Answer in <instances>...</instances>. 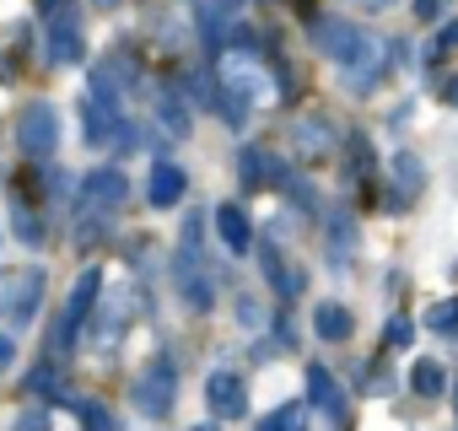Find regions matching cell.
Returning a JSON list of instances; mask_svg holds the SVG:
<instances>
[{"label":"cell","mask_w":458,"mask_h":431,"mask_svg":"<svg viewBox=\"0 0 458 431\" xmlns=\"http://www.w3.org/2000/svg\"><path fill=\"white\" fill-rule=\"evenodd\" d=\"M453 49H458V17H453L431 44H426V60H442V55H453Z\"/></svg>","instance_id":"44dd1931"},{"label":"cell","mask_w":458,"mask_h":431,"mask_svg":"<svg viewBox=\"0 0 458 431\" xmlns=\"http://www.w3.org/2000/svg\"><path fill=\"white\" fill-rule=\"evenodd\" d=\"M194 431H216V426H194Z\"/></svg>","instance_id":"d6a6232c"},{"label":"cell","mask_w":458,"mask_h":431,"mask_svg":"<svg viewBox=\"0 0 458 431\" xmlns=\"http://www.w3.org/2000/svg\"><path fill=\"white\" fill-rule=\"evenodd\" d=\"M178 281H183L189 308H199V313H205V308H210V281H205V275H194V265H189V259L178 265Z\"/></svg>","instance_id":"e0dca14e"},{"label":"cell","mask_w":458,"mask_h":431,"mask_svg":"<svg viewBox=\"0 0 458 431\" xmlns=\"http://www.w3.org/2000/svg\"><path fill=\"white\" fill-rule=\"evenodd\" d=\"M173 383H178V372H173V361L162 356V361H151L146 372H140V388H135V404L146 410V415H167L173 410Z\"/></svg>","instance_id":"277c9868"},{"label":"cell","mask_w":458,"mask_h":431,"mask_svg":"<svg viewBox=\"0 0 458 431\" xmlns=\"http://www.w3.org/2000/svg\"><path fill=\"white\" fill-rule=\"evenodd\" d=\"M216 232H221V243L233 249V254H249V243H254V227H249L243 205H221L216 210Z\"/></svg>","instance_id":"9c48e42d"},{"label":"cell","mask_w":458,"mask_h":431,"mask_svg":"<svg viewBox=\"0 0 458 431\" xmlns=\"http://www.w3.org/2000/svg\"><path fill=\"white\" fill-rule=\"evenodd\" d=\"M98 6H119V0H98Z\"/></svg>","instance_id":"1f68e13d"},{"label":"cell","mask_w":458,"mask_h":431,"mask_svg":"<svg viewBox=\"0 0 458 431\" xmlns=\"http://www.w3.org/2000/svg\"><path fill=\"white\" fill-rule=\"evenodd\" d=\"M205 399H210V410H216L221 420H238V415L249 410V388H243V377H238V372H210Z\"/></svg>","instance_id":"8992f818"},{"label":"cell","mask_w":458,"mask_h":431,"mask_svg":"<svg viewBox=\"0 0 458 431\" xmlns=\"http://www.w3.org/2000/svg\"><path fill=\"white\" fill-rule=\"evenodd\" d=\"M442 12H447V0H415V17L420 22H437Z\"/></svg>","instance_id":"d4e9b609"},{"label":"cell","mask_w":458,"mask_h":431,"mask_svg":"<svg viewBox=\"0 0 458 431\" xmlns=\"http://www.w3.org/2000/svg\"><path fill=\"white\" fill-rule=\"evenodd\" d=\"M183 189H189V178H183V167H173V162H157L151 167V183H146V194H151V205H178L183 199Z\"/></svg>","instance_id":"30bf717a"},{"label":"cell","mask_w":458,"mask_h":431,"mask_svg":"<svg viewBox=\"0 0 458 431\" xmlns=\"http://www.w3.org/2000/svg\"><path fill=\"white\" fill-rule=\"evenodd\" d=\"M12 356H17V351H12V340L0 334V367H12Z\"/></svg>","instance_id":"f546056e"},{"label":"cell","mask_w":458,"mask_h":431,"mask_svg":"<svg viewBox=\"0 0 458 431\" xmlns=\"http://www.w3.org/2000/svg\"><path fill=\"white\" fill-rule=\"evenodd\" d=\"M302 426H308V410H302V404H281L259 431H302Z\"/></svg>","instance_id":"d6986e66"},{"label":"cell","mask_w":458,"mask_h":431,"mask_svg":"<svg viewBox=\"0 0 458 431\" xmlns=\"http://www.w3.org/2000/svg\"><path fill=\"white\" fill-rule=\"evenodd\" d=\"M308 399H313L324 415H335V420L345 415V393H340V383H335L324 367H308Z\"/></svg>","instance_id":"8fae6325"},{"label":"cell","mask_w":458,"mask_h":431,"mask_svg":"<svg viewBox=\"0 0 458 431\" xmlns=\"http://www.w3.org/2000/svg\"><path fill=\"white\" fill-rule=\"evenodd\" d=\"M410 383H415V393H426V399H437V393L447 388V372H442V361H431V356H420V361L410 367Z\"/></svg>","instance_id":"5bb4252c"},{"label":"cell","mask_w":458,"mask_h":431,"mask_svg":"<svg viewBox=\"0 0 458 431\" xmlns=\"http://www.w3.org/2000/svg\"><path fill=\"white\" fill-rule=\"evenodd\" d=\"M313 44H318L329 60H340L345 71H361L367 60H377V55H383V44H377V38H367L361 28H351L345 17H318V22H313Z\"/></svg>","instance_id":"6da1fadb"},{"label":"cell","mask_w":458,"mask_h":431,"mask_svg":"<svg viewBox=\"0 0 458 431\" xmlns=\"http://www.w3.org/2000/svg\"><path fill=\"white\" fill-rule=\"evenodd\" d=\"M335 146V135H329V124L324 119H308V124H297V151H308V156H324Z\"/></svg>","instance_id":"9a60e30c"},{"label":"cell","mask_w":458,"mask_h":431,"mask_svg":"<svg viewBox=\"0 0 458 431\" xmlns=\"http://www.w3.org/2000/svg\"><path fill=\"white\" fill-rule=\"evenodd\" d=\"M38 297H44V270H28V275L17 281V308H12V318L28 324V318L38 313Z\"/></svg>","instance_id":"4fadbf2b"},{"label":"cell","mask_w":458,"mask_h":431,"mask_svg":"<svg viewBox=\"0 0 458 431\" xmlns=\"http://www.w3.org/2000/svg\"><path fill=\"white\" fill-rule=\"evenodd\" d=\"M124 194H130V183H124L119 167H98V173H87V183H81V205H87V210H114Z\"/></svg>","instance_id":"52a82bcc"},{"label":"cell","mask_w":458,"mask_h":431,"mask_svg":"<svg viewBox=\"0 0 458 431\" xmlns=\"http://www.w3.org/2000/svg\"><path fill=\"white\" fill-rule=\"evenodd\" d=\"M351 6H356V12H388L394 0H351Z\"/></svg>","instance_id":"83f0119b"},{"label":"cell","mask_w":458,"mask_h":431,"mask_svg":"<svg viewBox=\"0 0 458 431\" xmlns=\"http://www.w3.org/2000/svg\"><path fill=\"white\" fill-rule=\"evenodd\" d=\"M157 119L167 124V135H189V108L173 92H157Z\"/></svg>","instance_id":"2e32d148"},{"label":"cell","mask_w":458,"mask_h":431,"mask_svg":"<svg viewBox=\"0 0 458 431\" xmlns=\"http://www.w3.org/2000/svg\"><path fill=\"white\" fill-rule=\"evenodd\" d=\"M426 329H431V334H458V297L437 302V308L426 313Z\"/></svg>","instance_id":"ac0fdd59"},{"label":"cell","mask_w":458,"mask_h":431,"mask_svg":"<svg viewBox=\"0 0 458 431\" xmlns=\"http://www.w3.org/2000/svg\"><path fill=\"white\" fill-rule=\"evenodd\" d=\"M17 238H22V243H38V238H44V227L33 222V216H28V210L17 216Z\"/></svg>","instance_id":"603a6c76"},{"label":"cell","mask_w":458,"mask_h":431,"mask_svg":"<svg viewBox=\"0 0 458 431\" xmlns=\"http://www.w3.org/2000/svg\"><path fill=\"white\" fill-rule=\"evenodd\" d=\"M38 6H44V12L55 17V12H65V0H38Z\"/></svg>","instance_id":"4dcf8cb0"},{"label":"cell","mask_w":458,"mask_h":431,"mask_svg":"<svg viewBox=\"0 0 458 431\" xmlns=\"http://www.w3.org/2000/svg\"><path fill=\"white\" fill-rule=\"evenodd\" d=\"M98 292H103V270H81V281H76V292H71V302H65V318H60V334H55V340H76V334H81L87 313L98 308Z\"/></svg>","instance_id":"5b68a950"},{"label":"cell","mask_w":458,"mask_h":431,"mask_svg":"<svg viewBox=\"0 0 458 431\" xmlns=\"http://www.w3.org/2000/svg\"><path fill=\"white\" fill-rule=\"evenodd\" d=\"M383 340H388V345H394V351H399V345H410V318H394V324H388V334H383Z\"/></svg>","instance_id":"cb8c5ba5"},{"label":"cell","mask_w":458,"mask_h":431,"mask_svg":"<svg viewBox=\"0 0 458 431\" xmlns=\"http://www.w3.org/2000/svg\"><path fill=\"white\" fill-rule=\"evenodd\" d=\"M28 383H33L38 393H60V388H55V367H38V372H33Z\"/></svg>","instance_id":"484cf974"},{"label":"cell","mask_w":458,"mask_h":431,"mask_svg":"<svg viewBox=\"0 0 458 431\" xmlns=\"http://www.w3.org/2000/svg\"><path fill=\"white\" fill-rule=\"evenodd\" d=\"M17 431H49V420H44V410H28V415L17 420Z\"/></svg>","instance_id":"4316f807"},{"label":"cell","mask_w":458,"mask_h":431,"mask_svg":"<svg viewBox=\"0 0 458 431\" xmlns=\"http://www.w3.org/2000/svg\"><path fill=\"white\" fill-rule=\"evenodd\" d=\"M17 281H22V275H0V313L17 308Z\"/></svg>","instance_id":"7402d4cb"},{"label":"cell","mask_w":458,"mask_h":431,"mask_svg":"<svg viewBox=\"0 0 458 431\" xmlns=\"http://www.w3.org/2000/svg\"><path fill=\"white\" fill-rule=\"evenodd\" d=\"M76 415H81V426H87V431H114V415H108L98 399H81V404H76Z\"/></svg>","instance_id":"ffe728a7"},{"label":"cell","mask_w":458,"mask_h":431,"mask_svg":"<svg viewBox=\"0 0 458 431\" xmlns=\"http://www.w3.org/2000/svg\"><path fill=\"white\" fill-rule=\"evenodd\" d=\"M17 140H22L28 156H55V146H60V114H55L49 103H28Z\"/></svg>","instance_id":"7a4b0ae2"},{"label":"cell","mask_w":458,"mask_h":431,"mask_svg":"<svg viewBox=\"0 0 458 431\" xmlns=\"http://www.w3.org/2000/svg\"><path fill=\"white\" fill-rule=\"evenodd\" d=\"M313 329H318V340H351V308H340V302H318Z\"/></svg>","instance_id":"7c38bea8"},{"label":"cell","mask_w":458,"mask_h":431,"mask_svg":"<svg viewBox=\"0 0 458 431\" xmlns=\"http://www.w3.org/2000/svg\"><path fill=\"white\" fill-rule=\"evenodd\" d=\"M81 55H87V44H81V28H76V17L55 12V17H49V60H55V65H76Z\"/></svg>","instance_id":"ba28073f"},{"label":"cell","mask_w":458,"mask_h":431,"mask_svg":"<svg viewBox=\"0 0 458 431\" xmlns=\"http://www.w3.org/2000/svg\"><path fill=\"white\" fill-rule=\"evenodd\" d=\"M420 189H426V162L415 151H394V162H388V205L404 210V205L420 199Z\"/></svg>","instance_id":"3957f363"},{"label":"cell","mask_w":458,"mask_h":431,"mask_svg":"<svg viewBox=\"0 0 458 431\" xmlns=\"http://www.w3.org/2000/svg\"><path fill=\"white\" fill-rule=\"evenodd\" d=\"M442 103H447V108H458V76H453V81L442 87Z\"/></svg>","instance_id":"f1b7e54d"}]
</instances>
